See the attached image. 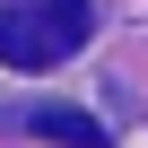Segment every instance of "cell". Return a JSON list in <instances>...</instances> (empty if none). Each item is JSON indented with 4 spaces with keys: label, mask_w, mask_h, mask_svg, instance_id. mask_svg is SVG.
<instances>
[{
    "label": "cell",
    "mask_w": 148,
    "mask_h": 148,
    "mask_svg": "<svg viewBox=\"0 0 148 148\" xmlns=\"http://www.w3.org/2000/svg\"><path fill=\"white\" fill-rule=\"evenodd\" d=\"M96 35L87 0H0V61L9 70H61Z\"/></svg>",
    "instance_id": "cell-1"
},
{
    "label": "cell",
    "mask_w": 148,
    "mask_h": 148,
    "mask_svg": "<svg viewBox=\"0 0 148 148\" xmlns=\"http://www.w3.org/2000/svg\"><path fill=\"white\" fill-rule=\"evenodd\" d=\"M26 131H35V139H87V148H96V139H105V131H96V122H87V113H61V105H44V113H35V122H26Z\"/></svg>",
    "instance_id": "cell-2"
}]
</instances>
